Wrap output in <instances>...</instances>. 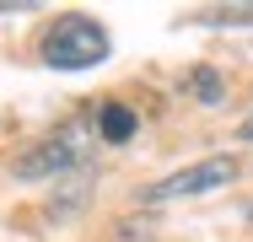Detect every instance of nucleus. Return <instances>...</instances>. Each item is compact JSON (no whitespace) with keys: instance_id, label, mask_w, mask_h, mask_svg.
Instances as JSON below:
<instances>
[{"instance_id":"f257e3e1","label":"nucleus","mask_w":253,"mask_h":242,"mask_svg":"<svg viewBox=\"0 0 253 242\" xmlns=\"http://www.w3.org/2000/svg\"><path fill=\"white\" fill-rule=\"evenodd\" d=\"M97 151V119H65L59 129H49L38 145H27L16 156V178L22 183H38V178H65V172H81Z\"/></svg>"},{"instance_id":"f03ea898","label":"nucleus","mask_w":253,"mask_h":242,"mask_svg":"<svg viewBox=\"0 0 253 242\" xmlns=\"http://www.w3.org/2000/svg\"><path fill=\"white\" fill-rule=\"evenodd\" d=\"M43 65L49 70H92L108 59V27L92 22V16H59L49 33H43Z\"/></svg>"},{"instance_id":"7ed1b4c3","label":"nucleus","mask_w":253,"mask_h":242,"mask_svg":"<svg viewBox=\"0 0 253 242\" xmlns=\"http://www.w3.org/2000/svg\"><path fill=\"white\" fill-rule=\"evenodd\" d=\"M237 178V161L232 156H205L194 167H183V172H172V178H162L146 189V204H162V199H183V194H210V189H226Z\"/></svg>"},{"instance_id":"20e7f679","label":"nucleus","mask_w":253,"mask_h":242,"mask_svg":"<svg viewBox=\"0 0 253 242\" xmlns=\"http://www.w3.org/2000/svg\"><path fill=\"white\" fill-rule=\"evenodd\" d=\"M135 129H140L135 108H124V102H102V108H97V140L124 145V140H135Z\"/></svg>"},{"instance_id":"39448f33","label":"nucleus","mask_w":253,"mask_h":242,"mask_svg":"<svg viewBox=\"0 0 253 242\" xmlns=\"http://www.w3.org/2000/svg\"><path fill=\"white\" fill-rule=\"evenodd\" d=\"M183 86H189V97H194V102H221V97H226V81H221L210 65L189 70V81H183Z\"/></svg>"},{"instance_id":"423d86ee","label":"nucleus","mask_w":253,"mask_h":242,"mask_svg":"<svg viewBox=\"0 0 253 242\" xmlns=\"http://www.w3.org/2000/svg\"><path fill=\"white\" fill-rule=\"evenodd\" d=\"M205 22H221V27H253V5H221V11H205Z\"/></svg>"},{"instance_id":"0eeeda50","label":"nucleus","mask_w":253,"mask_h":242,"mask_svg":"<svg viewBox=\"0 0 253 242\" xmlns=\"http://www.w3.org/2000/svg\"><path fill=\"white\" fill-rule=\"evenodd\" d=\"M248 135H253V129H248Z\"/></svg>"}]
</instances>
